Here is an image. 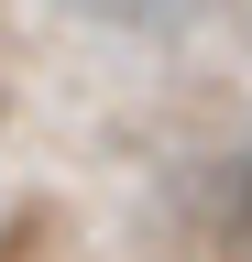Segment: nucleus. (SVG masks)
<instances>
[{"instance_id": "f257e3e1", "label": "nucleus", "mask_w": 252, "mask_h": 262, "mask_svg": "<svg viewBox=\"0 0 252 262\" xmlns=\"http://www.w3.org/2000/svg\"><path fill=\"white\" fill-rule=\"evenodd\" d=\"M77 11H99V22H165V11H186V0H77Z\"/></svg>"}, {"instance_id": "f03ea898", "label": "nucleus", "mask_w": 252, "mask_h": 262, "mask_svg": "<svg viewBox=\"0 0 252 262\" xmlns=\"http://www.w3.org/2000/svg\"><path fill=\"white\" fill-rule=\"evenodd\" d=\"M230 229H241V241H252V164H241V196H230Z\"/></svg>"}]
</instances>
